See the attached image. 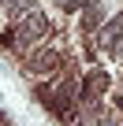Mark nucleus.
<instances>
[{
    "mask_svg": "<svg viewBox=\"0 0 123 126\" xmlns=\"http://www.w3.org/2000/svg\"><path fill=\"white\" fill-rule=\"evenodd\" d=\"M15 30H19V41H23V45H37V41L49 37V19H45L41 11H30V15L15 19Z\"/></svg>",
    "mask_w": 123,
    "mask_h": 126,
    "instance_id": "1",
    "label": "nucleus"
},
{
    "mask_svg": "<svg viewBox=\"0 0 123 126\" xmlns=\"http://www.w3.org/2000/svg\"><path fill=\"white\" fill-rule=\"evenodd\" d=\"M56 67H60V56L49 52V48H37V52L26 59V71H30V74H52Z\"/></svg>",
    "mask_w": 123,
    "mask_h": 126,
    "instance_id": "2",
    "label": "nucleus"
},
{
    "mask_svg": "<svg viewBox=\"0 0 123 126\" xmlns=\"http://www.w3.org/2000/svg\"><path fill=\"white\" fill-rule=\"evenodd\" d=\"M116 52H119V56H123V41H116Z\"/></svg>",
    "mask_w": 123,
    "mask_h": 126,
    "instance_id": "3",
    "label": "nucleus"
}]
</instances>
